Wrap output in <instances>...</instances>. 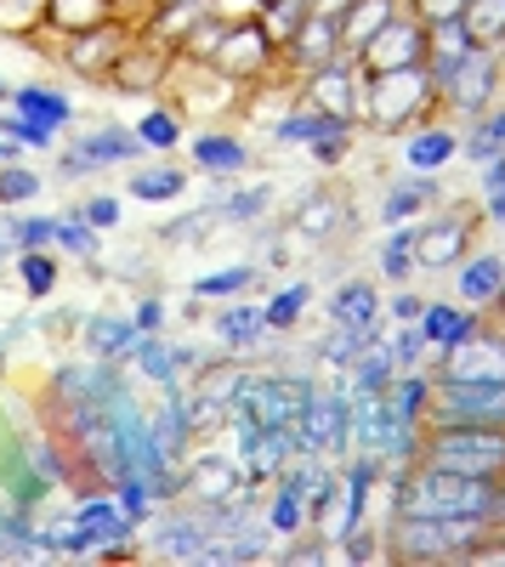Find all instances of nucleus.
I'll use <instances>...</instances> for the list:
<instances>
[{
	"mask_svg": "<svg viewBox=\"0 0 505 567\" xmlns=\"http://www.w3.org/2000/svg\"><path fill=\"white\" fill-rule=\"evenodd\" d=\"M398 505L415 511V516H483L494 505V494H488L483 477H461V471L426 465L421 477H409L398 488Z\"/></svg>",
	"mask_w": 505,
	"mask_h": 567,
	"instance_id": "obj_1",
	"label": "nucleus"
},
{
	"mask_svg": "<svg viewBox=\"0 0 505 567\" xmlns=\"http://www.w3.org/2000/svg\"><path fill=\"white\" fill-rule=\"evenodd\" d=\"M472 539H477V516H415V511H403V523L392 528V545L415 561L466 556Z\"/></svg>",
	"mask_w": 505,
	"mask_h": 567,
	"instance_id": "obj_2",
	"label": "nucleus"
},
{
	"mask_svg": "<svg viewBox=\"0 0 505 567\" xmlns=\"http://www.w3.org/2000/svg\"><path fill=\"white\" fill-rule=\"evenodd\" d=\"M432 465L461 471V477H494V471H505V437L494 425H449L432 443Z\"/></svg>",
	"mask_w": 505,
	"mask_h": 567,
	"instance_id": "obj_3",
	"label": "nucleus"
},
{
	"mask_svg": "<svg viewBox=\"0 0 505 567\" xmlns=\"http://www.w3.org/2000/svg\"><path fill=\"white\" fill-rule=\"evenodd\" d=\"M312 398L318 392L307 381H290V374H267V381H250V374H245V386L234 398V414H250L261 425H301Z\"/></svg>",
	"mask_w": 505,
	"mask_h": 567,
	"instance_id": "obj_4",
	"label": "nucleus"
},
{
	"mask_svg": "<svg viewBox=\"0 0 505 567\" xmlns=\"http://www.w3.org/2000/svg\"><path fill=\"white\" fill-rule=\"evenodd\" d=\"M437 403L443 425H505V381H443Z\"/></svg>",
	"mask_w": 505,
	"mask_h": 567,
	"instance_id": "obj_5",
	"label": "nucleus"
},
{
	"mask_svg": "<svg viewBox=\"0 0 505 567\" xmlns=\"http://www.w3.org/2000/svg\"><path fill=\"white\" fill-rule=\"evenodd\" d=\"M347 432H352L347 392L341 398H312L307 414H301V454H336V449H347Z\"/></svg>",
	"mask_w": 505,
	"mask_h": 567,
	"instance_id": "obj_6",
	"label": "nucleus"
},
{
	"mask_svg": "<svg viewBox=\"0 0 505 567\" xmlns=\"http://www.w3.org/2000/svg\"><path fill=\"white\" fill-rule=\"evenodd\" d=\"M437 85H443L461 109H483V103H488V91H494V52H488V45H472V52L454 63Z\"/></svg>",
	"mask_w": 505,
	"mask_h": 567,
	"instance_id": "obj_7",
	"label": "nucleus"
},
{
	"mask_svg": "<svg viewBox=\"0 0 505 567\" xmlns=\"http://www.w3.org/2000/svg\"><path fill=\"white\" fill-rule=\"evenodd\" d=\"M449 381H505V341L466 336L461 347H449Z\"/></svg>",
	"mask_w": 505,
	"mask_h": 567,
	"instance_id": "obj_8",
	"label": "nucleus"
},
{
	"mask_svg": "<svg viewBox=\"0 0 505 567\" xmlns=\"http://www.w3.org/2000/svg\"><path fill=\"white\" fill-rule=\"evenodd\" d=\"M432 91H426V74L421 69H392V74H381L375 80V103H370V114L381 120V125H392V120H403L415 103H426Z\"/></svg>",
	"mask_w": 505,
	"mask_h": 567,
	"instance_id": "obj_9",
	"label": "nucleus"
},
{
	"mask_svg": "<svg viewBox=\"0 0 505 567\" xmlns=\"http://www.w3.org/2000/svg\"><path fill=\"white\" fill-rule=\"evenodd\" d=\"M279 136L301 142V148H318V159H341L347 120H336V114H290V120H279Z\"/></svg>",
	"mask_w": 505,
	"mask_h": 567,
	"instance_id": "obj_10",
	"label": "nucleus"
},
{
	"mask_svg": "<svg viewBox=\"0 0 505 567\" xmlns=\"http://www.w3.org/2000/svg\"><path fill=\"white\" fill-rule=\"evenodd\" d=\"M375 74H392V69H415L421 63V29L415 23H387L370 45H363Z\"/></svg>",
	"mask_w": 505,
	"mask_h": 567,
	"instance_id": "obj_11",
	"label": "nucleus"
},
{
	"mask_svg": "<svg viewBox=\"0 0 505 567\" xmlns=\"http://www.w3.org/2000/svg\"><path fill=\"white\" fill-rule=\"evenodd\" d=\"M143 136H125V131H97L85 136L74 154H63V171H91V165H120V159H136Z\"/></svg>",
	"mask_w": 505,
	"mask_h": 567,
	"instance_id": "obj_12",
	"label": "nucleus"
},
{
	"mask_svg": "<svg viewBox=\"0 0 505 567\" xmlns=\"http://www.w3.org/2000/svg\"><path fill=\"white\" fill-rule=\"evenodd\" d=\"M336 34H341V23L336 18H301V29L290 34V58L296 63H307V69H324V63H336Z\"/></svg>",
	"mask_w": 505,
	"mask_h": 567,
	"instance_id": "obj_13",
	"label": "nucleus"
},
{
	"mask_svg": "<svg viewBox=\"0 0 505 567\" xmlns=\"http://www.w3.org/2000/svg\"><path fill=\"white\" fill-rule=\"evenodd\" d=\"M312 103L330 109L336 120H347V114L358 109V80H352L341 63H324V69H318V80H312Z\"/></svg>",
	"mask_w": 505,
	"mask_h": 567,
	"instance_id": "obj_14",
	"label": "nucleus"
},
{
	"mask_svg": "<svg viewBox=\"0 0 505 567\" xmlns=\"http://www.w3.org/2000/svg\"><path fill=\"white\" fill-rule=\"evenodd\" d=\"M461 250H466V221H432V227L415 233L421 267H443V261H454Z\"/></svg>",
	"mask_w": 505,
	"mask_h": 567,
	"instance_id": "obj_15",
	"label": "nucleus"
},
{
	"mask_svg": "<svg viewBox=\"0 0 505 567\" xmlns=\"http://www.w3.org/2000/svg\"><path fill=\"white\" fill-rule=\"evenodd\" d=\"M194 494H205L210 505H221V499H245V465L199 460V465H194Z\"/></svg>",
	"mask_w": 505,
	"mask_h": 567,
	"instance_id": "obj_16",
	"label": "nucleus"
},
{
	"mask_svg": "<svg viewBox=\"0 0 505 567\" xmlns=\"http://www.w3.org/2000/svg\"><path fill=\"white\" fill-rule=\"evenodd\" d=\"M205 523L199 516H171V523L159 528V556H171V561H199V550H205Z\"/></svg>",
	"mask_w": 505,
	"mask_h": 567,
	"instance_id": "obj_17",
	"label": "nucleus"
},
{
	"mask_svg": "<svg viewBox=\"0 0 505 567\" xmlns=\"http://www.w3.org/2000/svg\"><path fill=\"white\" fill-rule=\"evenodd\" d=\"M330 318L347 323V329H375V318H381V296L370 290V284H347V290L330 301Z\"/></svg>",
	"mask_w": 505,
	"mask_h": 567,
	"instance_id": "obj_18",
	"label": "nucleus"
},
{
	"mask_svg": "<svg viewBox=\"0 0 505 567\" xmlns=\"http://www.w3.org/2000/svg\"><path fill=\"white\" fill-rule=\"evenodd\" d=\"M421 336L437 347H461L466 336H477V318H466L461 307H426L421 312Z\"/></svg>",
	"mask_w": 505,
	"mask_h": 567,
	"instance_id": "obj_19",
	"label": "nucleus"
},
{
	"mask_svg": "<svg viewBox=\"0 0 505 567\" xmlns=\"http://www.w3.org/2000/svg\"><path fill=\"white\" fill-rule=\"evenodd\" d=\"M18 114L34 120V125H52V131H58V125L74 114V103L58 97V91H45V85H29V91H18Z\"/></svg>",
	"mask_w": 505,
	"mask_h": 567,
	"instance_id": "obj_20",
	"label": "nucleus"
},
{
	"mask_svg": "<svg viewBox=\"0 0 505 567\" xmlns=\"http://www.w3.org/2000/svg\"><path fill=\"white\" fill-rule=\"evenodd\" d=\"M461 290H466V301H494V296H505V261H499V256H477V261H466Z\"/></svg>",
	"mask_w": 505,
	"mask_h": 567,
	"instance_id": "obj_21",
	"label": "nucleus"
},
{
	"mask_svg": "<svg viewBox=\"0 0 505 567\" xmlns=\"http://www.w3.org/2000/svg\"><path fill=\"white\" fill-rule=\"evenodd\" d=\"M85 341H91V352H97V358H120V352L136 347V323H125V318H91L85 323Z\"/></svg>",
	"mask_w": 505,
	"mask_h": 567,
	"instance_id": "obj_22",
	"label": "nucleus"
},
{
	"mask_svg": "<svg viewBox=\"0 0 505 567\" xmlns=\"http://www.w3.org/2000/svg\"><path fill=\"white\" fill-rule=\"evenodd\" d=\"M392 23V0H358V7L341 18V29H347V40H363V45H370L381 29ZM363 45H358V52H363Z\"/></svg>",
	"mask_w": 505,
	"mask_h": 567,
	"instance_id": "obj_23",
	"label": "nucleus"
},
{
	"mask_svg": "<svg viewBox=\"0 0 505 567\" xmlns=\"http://www.w3.org/2000/svg\"><path fill=\"white\" fill-rule=\"evenodd\" d=\"M261 329H267V312H256V307H234V312L216 323V336H221L227 347H256Z\"/></svg>",
	"mask_w": 505,
	"mask_h": 567,
	"instance_id": "obj_24",
	"label": "nucleus"
},
{
	"mask_svg": "<svg viewBox=\"0 0 505 567\" xmlns=\"http://www.w3.org/2000/svg\"><path fill=\"white\" fill-rule=\"evenodd\" d=\"M194 159L205 165V171H245V148H239V142H227V136H199L194 142Z\"/></svg>",
	"mask_w": 505,
	"mask_h": 567,
	"instance_id": "obj_25",
	"label": "nucleus"
},
{
	"mask_svg": "<svg viewBox=\"0 0 505 567\" xmlns=\"http://www.w3.org/2000/svg\"><path fill=\"white\" fill-rule=\"evenodd\" d=\"M40 545H45V550H58V556H85L91 545H103V534H97V528H85V523H63V528H45Z\"/></svg>",
	"mask_w": 505,
	"mask_h": 567,
	"instance_id": "obj_26",
	"label": "nucleus"
},
{
	"mask_svg": "<svg viewBox=\"0 0 505 567\" xmlns=\"http://www.w3.org/2000/svg\"><path fill=\"white\" fill-rule=\"evenodd\" d=\"M454 154V136L449 131H421L415 142H409V165L415 171H432V165H443Z\"/></svg>",
	"mask_w": 505,
	"mask_h": 567,
	"instance_id": "obj_27",
	"label": "nucleus"
},
{
	"mask_svg": "<svg viewBox=\"0 0 505 567\" xmlns=\"http://www.w3.org/2000/svg\"><path fill=\"white\" fill-rule=\"evenodd\" d=\"M18 278H23V290H29V296H45V290L58 284V267H52V256L23 250V256H18Z\"/></svg>",
	"mask_w": 505,
	"mask_h": 567,
	"instance_id": "obj_28",
	"label": "nucleus"
},
{
	"mask_svg": "<svg viewBox=\"0 0 505 567\" xmlns=\"http://www.w3.org/2000/svg\"><path fill=\"white\" fill-rule=\"evenodd\" d=\"M227 45H239V52H221L227 69H245V63H261L267 58V34L261 29H234V34H227Z\"/></svg>",
	"mask_w": 505,
	"mask_h": 567,
	"instance_id": "obj_29",
	"label": "nucleus"
},
{
	"mask_svg": "<svg viewBox=\"0 0 505 567\" xmlns=\"http://www.w3.org/2000/svg\"><path fill=\"white\" fill-rule=\"evenodd\" d=\"M131 194L136 199H176L182 194V171H171V165L165 171H143V176L131 182Z\"/></svg>",
	"mask_w": 505,
	"mask_h": 567,
	"instance_id": "obj_30",
	"label": "nucleus"
},
{
	"mask_svg": "<svg viewBox=\"0 0 505 567\" xmlns=\"http://www.w3.org/2000/svg\"><path fill=\"white\" fill-rule=\"evenodd\" d=\"M432 194H437L432 182H403V187H392V194H387V221H403L409 210H421Z\"/></svg>",
	"mask_w": 505,
	"mask_h": 567,
	"instance_id": "obj_31",
	"label": "nucleus"
},
{
	"mask_svg": "<svg viewBox=\"0 0 505 567\" xmlns=\"http://www.w3.org/2000/svg\"><path fill=\"white\" fill-rule=\"evenodd\" d=\"M466 154H472V159H499V154H505V114H494V120L477 125V136L466 142Z\"/></svg>",
	"mask_w": 505,
	"mask_h": 567,
	"instance_id": "obj_32",
	"label": "nucleus"
},
{
	"mask_svg": "<svg viewBox=\"0 0 505 567\" xmlns=\"http://www.w3.org/2000/svg\"><path fill=\"white\" fill-rule=\"evenodd\" d=\"M45 239H58V221H52V216H23V221H12V245H18V250H40Z\"/></svg>",
	"mask_w": 505,
	"mask_h": 567,
	"instance_id": "obj_33",
	"label": "nucleus"
},
{
	"mask_svg": "<svg viewBox=\"0 0 505 567\" xmlns=\"http://www.w3.org/2000/svg\"><path fill=\"white\" fill-rule=\"evenodd\" d=\"M426 398H432V386L421 381V374H409V381H398V392H387V403H392V409H398L403 420H415Z\"/></svg>",
	"mask_w": 505,
	"mask_h": 567,
	"instance_id": "obj_34",
	"label": "nucleus"
},
{
	"mask_svg": "<svg viewBox=\"0 0 505 567\" xmlns=\"http://www.w3.org/2000/svg\"><path fill=\"white\" fill-rule=\"evenodd\" d=\"M0 131H7L12 142H23V148H52V125H34L23 114H7V120H0Z\"/></svg>",
	"mask_w": 505,
	"mask_h": 567,
	"instance_id": "obj_35",
	"label": "nucleus"
},
{
	"mask_svg": "<svg viewBox=\"0 0 505 567\" xmlns=\"http://www.w3.org/2000/svg\"><path fill=\"white\" fill-rule=\"evenodd\" d=\"M136 358H143V374H154V381H176V352L171 347H159V341H143L136 347Z\"/></svg>",
	"mask_w": 505,
	"mask_h": 567,
	"instance_id": "obj_36",
	"label": "nucleus"
},
{
	"mask_svg": "<svg viewBox=\"0 0 505 567\" xmlns=\"http://www.w3.org/2000/svg\"><path fill=\"white\" fill-rule=\"evenodd\" d=\"M250 278H256V267H227V272H216V278H199L194 296H234V290H245Z\"/></svg>",
	"mask_w": 505,
	"mask_h": 567,
	"instance_id": "obj_37",
	"label": "nucleus"
},
{
	"mask_svg": "<svg viewBox=\"0 0 505 567\" xmlns=\"http://www.w3.org/2000/svg\"><path fill=\"white\" fill-rule=\"evenodd\" d=\"M40 194V176L34 171H0V205H18V199H34Z\"/></svg>",
	"mask_w": 505,
	"mask_h": 567,
	"instance_id": "obj_38",
	"label": "nucleus"
},
{
	"mask_svg": "<svg viewBox=\"0 0 505 567\" xmlns=\"http://www.w3.org/2000/svg\"><path fill=\"white\" fill-rule=\"evenodd\" d=\"M301 528V494L285 483V494L272 499V534H296Z\"/></svg>",
	"mask_w": 505,
	"mask_h": 567,
	"instance_id": "obj_39",
	"label": "nucleus"
},
{
	"mask_svg": "<svg viewBox=\"0 0 505 567\" xmlns=\"http://www.w3.org/2000/svg\"><path fill=\"white\" fill-rule=\"evenodd\" d=\"M52 18L58 23H97L103 18V0H52Z\"/></svg>",
	"mask_w": 505,
	"mask_h": 567,
	"instance_id": "obj_40",
	"label": "nucleus"
},
{
	"mask_svg": "<svg viewBox=\"0 0 505 567\" xmlns=\"http://www.w3.org/2000/svg\"><path fill=\"white\" fill-rule=\"evenodd\" d=\"M415 233H421V227H398V239L387 245V256H381V267H387L392 278H403V267H409V250H415Z\"/></svg>",
	"mask_w": 505,
	"mask_h": 567,
	"instance_id": "obj_41",
	"label": "nucleus"
},
{
	"mask_svg": "<svg viewBox=\"0 0 505 567\" xmlns=\"http://www.w3.org/2000/svg\"><path fill=\"white\" fill-rule=\"evenodd\" d=\"M301 307H307V284H301V290H285L279 301H272V307H267V323H272V329H290Z\"/></svg>",
	"mask_w": 505,
	"mask_h": 567,
	"instance_id": "obj_42",
	"label": "nucleus"
},
{
	"mask_svg": "<svg viewBox=\"0 0 505 567\" xmlns=\"http://www.w3.org/2000/svg\"><path fill=\"white\" fill-rule=\"evenodd\" d=\"M176 114H148L143 120V148H171V142H176Z\"/></svg>",
	"mask_w": 505,
	"mask_h": 567,
	"instance_id": "obj_43",
	"label": "nucleus"
},
{
	"mask_svg": "<svg viewBox=\"0 0 505 567\" xmlns=\"http://www.w3.org/2000/svg\"><path fill=\"white\" fill-rule=\"evenodd\" d=\"M58 239H63L74 256H97V233H91L85 221H58Z\"/></svg>",
	"mask_w": 505,
	"mask_h": 567,
	"instance_id": "obj_44",
	"label": "nucleus"
},
{
	"mask_svg": "<svg viewBox=\"0 0 505 567\" xmlns=\"http://www.w3.org/2000/svg\"><path fill=\"white\" fill-rule=\"evenodd\" d=\"M261 205H267V187H250V194H239V199H227L221 210L234 216V221H250V216H256Z\"/></svg>",
	"mask_w": 505,
	"mask_h": 567,
	"instance_id": "obj_45",
	"label": "nucleus"
},
{
	"mask_svg": "<svg viewBox=\"0 0 505 567\" xmlns=\"http://www.w3.org/2000/svg\"><path fill=\"white\" fill-rule=\"evenodd\" d=\"M330 221H336V205H330V199L301 205V227H307V233H330Z\"/></svg>",
	"mask_w": 505,
	"mask_h": 567,
	"instance_id": "obj_46",
	"label": "nucleus"
},
{
	"mask_svg": "<svg viewBox=\"0 0 505 567\" xmlns=\"http://www.w3.org/2000/svg\"><path fill=\"white\" fill-rule=\"evenodd\" d=\"M483 187H488V210H494V216H505V154L494 159V171H488V182H483Z\"/></svg>",
	"mask_w": 505,
	"mask_h": 567,
	"instance_id": "obj_47",
	"label": "nucleus"
},
{
	"mask_svg": "<svg viewBox=\"0 0 505 567\" xmlns=\"http://www.w3.org/2000/svg\"><path fill=\"white\" fill-rule=\"evenodd\" d=\"M85 216L97 221V227H109V221H120V199H91V205H85Z\"/></svg>",
	"mask_w": 505,
	"mask_h": 567,
	"instance_id": "obj_48",
	"label": "nucleus"
},
{
	"mask_svg": "<svg viewBox=\"0 0 505 567\" xmlns=\"http://www.w3.org/2000/svg\"><path fill=\"white\" fill-rule=\"evenodd\" d=\"M421 347H426L421 329H409V336H398V363H415V358H421Z\"/></svg>",
	"mask_w": 505,
	"mask_h": 567,
	"instance_id": "obj_49",
	"label": "nucleus"
},
{
	"mask_svg": "<svg viewBox=\"0 0 505 567\" xmlns=\"http://www.w3.org/2000/svg\"><path fill=\"white\" fill-rule=\"evenodd\" d=\"M352 7H358V0H312V18H336L341 23Z\"/></svg>",
	"mask_w": 505,
	"mask_h": 567,
	"instance_id": "obj_50",
	"label": "nucleus"
},
{
	"mask_svg": "<svg viewBox=\"0 0 505 567\" xmlns=\"http://www.w3.org/2000/svg\"><path fill=\"white\" fill-rule=\"evenodd\" d=\"M159 323H165V307H159V301H143V307H136V329H148V336H154Z\"/></svg>",
	"mask_w": 505,
	"mask_h": 567,
	"instance_id": "obj_51",
	"label": "nucleus"
},
{
	"mask_svg": "<svg viewBox=\"0 0 505 567\" xmlns=\"http://www.w3.org/2000/svg\"><path fill=\"white\" fill-rule=\"evenodd\" d=\"M392 312H398V318H415V312H426V307H421L415 296H398V301H392Z\"/></svg>",
	"mask_w": 505,
	"mask_h": 567,
	"instance_id": "obj_52",
	"label": "nucleus"
},
{
	"mask_svg": "<svg viewBox=\"0 0 505 567\" xmlns=\"http://www.w3.org/2000/svg\"><path fill=\"white\" fill-rule=\"evenodd\" d=\"M7 250H18V245H12V227H0V256H7Z\"/></svg>",
	"mask_w": 505,
	"mask_h": 567,
	"instance_id": "obj_53",
	"label": "nucleus"
},
{
	"mask_svg": "<svg viewBox=\"0 0 505 567\" xmlns=\"http://www.w3.org/2000/svg\"><path fill=\"white\" fill-rule=\"evenodd\" d=\"M0 159H7V148H0Z\"/></svg>",
	"mask_w": 505,
	"mask_h": 567,
	"instance_id": "obj_54",
	"label": "nucleus"
},
{
	"mask_svg": "<svg viewBox=\"0 0 505 567\" xmlns=\"http://www.w3.org/2000/svg\"><path fill=\"white\" fill-rule=\"evenodd\" d=\"M188 7H194V0H188Z\"/></svg>",
	"mask_w": 505,
	"mask_h": 567,
	"instance_id": "obj_55",
	"label": "nucleus"
}]
</instances>
